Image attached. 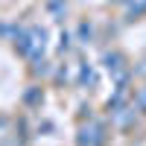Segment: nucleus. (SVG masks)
<instances>
[{"mask_svg":"<svg viewBox=\"0 0 146 146\" xmlns=\"http://www.w3.org/2000/svg\"><path fill=\"white\" fill-rule=\"evenodd\" d=\"M96 82V76H94V70L88 67V64H82V85H94Z\"/></svg>","mask_w":146,"mask_h":146,"instance_id":"4","label":"nucleus"},{"mask_svg":"<svg viewBox=\"0 0 146 146\" xmlns=\"http://www.w3.org/2000/svg\"><path fill=\"white\" fill-rule=\"evenodd\" d=\"M102 62H105L108 73H114V76H120V73H123V56H120V53H108Z\"/></svg>","mask_w":146,"mask_h":146,"instance_id":"3","label":"nucleus"},{"mask_svg":"<svg viewBox=\"0 0 146 146\" xmlns=\"http://www.w3.org/2000/svg\"><path fill=\"white\" fill-rule=\"evenodd\" d=\"M50 9H53V12H56V15H58V12H62V9H64V3H62V0H53V3H50Z\"/></svg>","mask_w":146,"mask_h":146,"instance_id":"5","label":"nucleus"},{"mask_svg":"<svg viewBox=\"0 0 146 146\" xmlns=\"http://www.w3.org/2000/svg\"><path fill=\"white\" fill-rule=\"evenodd\" d=\"M27 35H29V58L32 62H41L44 47H47V32L41 27H27Z\"/></svg>","mask_w":146,"mask_h":146,"instance_id":"1","label":"nucleus"},{"mask_svg":"<svg viewBox=\"0 0 146 146\" xmlns=\"http://www.w3.org/2000/svg\"><path fill=\"white\" fill-rule=\"evenodd\" d=\"M79 146H100L102 143V126L100 123H88L79 129Z\"/></svg>","mask_w":146,"mask_h":146,"instance_id":"2","label":"nucleus"}]
</instances>
